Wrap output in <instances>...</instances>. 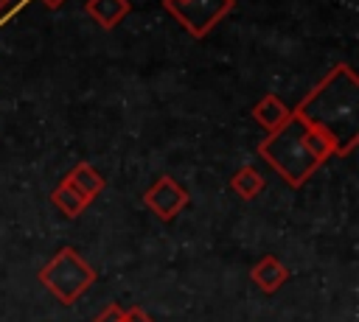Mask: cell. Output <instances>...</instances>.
Masks as SVG:
<instances>
[{
	"instance_id": "7a4b0ae2",
	"label": "cell",
	"mask_w": 359,
	"mask_h": 322,
	"mask_svg": "<svg viewBox=\"0 0 359 322\" xmlns=\"http://www.w3.org/2000/svg\"><path fill=\"white\" fill-rule=\"evenodd\" d=\"M258 157L286 185L300 188L328 157H334V146L320 129L292 112L280 129H275L258 143Z\"/></svg>"
},
{
	"instance_id": "8992f818",
	"label": "cell",
	"mask_w": 359,
	"mask_h": 322,
	"mask_svg": "<svg viewBox=\"0 0 359 322\" xmlns=\"http://www.w3.org/2000/svg\"><path fill=\"white\" fill-rule=\"evenodd\" d=\"M252 283L264 291V294H275L286 280H289V269L275 258V255H264L252 269H250Z\"/></svg>"
},
{
	"instance_id": "7c38bea8",
	"label": "cell",
	"mask_w": 359,
	"mask_h": 322,
	"mask_svg": "<svg viewBox=\"0 0 359 322\" xmlns=\"http://www.w3.org/2000/svg\"><path fill=\"white\" fill-rule=\"evenodd\" d=\"M121 316H123V308H121L118 302H109L93 322H121Z\"/></svg>"
},
{
	"instance_id": "277c9868",
	"label": "cell",
	"mask_w": 359,
	"mask_h": 322,
	"mask_svg": "<svg viewBox=\"0 0 359 322\" xmlns=\"http://www.w3.org/2000/svg\"><path fill=\"white\" fill-rule=\"evenodd\" d=\"M163 8L194 39H202L236 8V0H163Z\"/></svg>"
},
{
	"instance_id": "8fae6325",
	"label": "cell",
	"mask_w": 359,
	"mask_h": 322,
	"mask_svg": "<svg viewBox=\"0 0 359 322\" xmlns=\"http://www.w3.org/2000/svg\"><path fill=\"white\" fill-rule=\"evenodd\" d=\"M230 188H233L244 202H250V199H255V196L264 190V176H261L252 165H244V168H238V171L233 174Z\"/></svg>"
},
{
	"instance_id": "30bf717a",
	"label": "cell",
	"mask_w": 359,
	"mask_h": 322,
	"mask_svg": "<svg viewBox=\"0 0 359 322\" xmlns=\"http://www.w3.org/2000/svg\"><path fill=\"white\" fill-rule=\"evenodd\" d=\"M50 202H53V204H56V207H59V210H62L67 218L81 216V213H84V207L90 204V202H87L81 193H76V190H73V188H70L65 179H62V182H59V185L50 190Z\"/></svg>"
},
{
	"instance_id": "ba28073f",
	"label": "cell",
	"mask_w": 359,
	"mask_h": 322,
	"mask_svg": "<svg viewBox=\"0 0 359 322\" xmlns=\"http://www.w3.org/2000/svg\"><path fill=\"white\" fill-rule=\"evenodd\" d=\"M289 115H292V109L278 98V95H264L255 106H252V118L266 129V134H272L275 129H280L286 120H289Z\"/></svg>"
},
{
	"instance_id": "5b68a950",
	"label": "cell",
	"mask_w": 359,
	"mask_h": 322,
	"mask_svg": "<svg viewBox=\"0 0 359 322\" xmlns=\"http://www.w3.org/2000/svg\"><path fill=\"white\" fill-rule=\"evenodd\" d=\"M191 202L188 190L174 179V176H160L146 193H143V204L160 218V221H171L180 216V210H185Z\"/></svg>"
},
{
	"instance_id": "4fadbf2b",
	"label": "cell",
	"mask_w": 359,
	"mask_h": 322,
	"mask_svg": "<svg viewBox=\"0 0 359 322\" xmlns=\"http://www.w3.org/2000/svg\"><path fill=\"white\" fill-rule=\"evenodd\" d=\"M121 322H154L143 308H123V316H121Z\"/></svg>"
},
{
	"instance_id": "5bb4252c",
	"label": "cell",
	"mask_w": 359,
	"mask_h": 322,
	"mask_svg": "<svg viewBox=\"0 0 359 322\" xmlns=\"http://www.w3.org/2000/svg\"><path fill=\"white\" fill-rule=\"evenodd\" d=\"M42 3H45V6H48V8H59V6H62V3H65V0H42Z\"/></svg>"
},
{
	"instance_id": "9c48e42d",
	"label": "cell",
	"mask_w": 359,
	"mask_h": 322,
	"mask_svg": "<svg viewBox=\"0 0 359 322\" xmlns=\"http://www.w3.org/2000/svg\"><path fill=\"white\" fill-rule=\"evenodd\" d=\"M84 8L101 28L112 31L129 14V0H87Z\"/></svg>"
},
{
	"instance_id": "9a60e30c",
	"label": "cell",
	"mask_w": 359,
	"mask_h": 322,
	"mask_svg": "<svg viewBox=\"0 0 359 322\" xmlns=\"http://www.w3.org/2000/svg\"><path fill=\"white\" fill-rule=\"evenodd\" d=\"M8 3H11V0H0V11H3V8L8 6Z\"/></svg>"
},
{
	"instance_id": "52a82bcc",
	"label": "cell",
	"mask_w": 359,
	"mask_h": 322,
	"mask_svg": "<svg viewBox=\"0 0 359 322\" xmlns=\"http://www.w3.org/2000/svg\"><path fill=\"white\" fill-rule=\"evenodd\" d=\"M65 182L76 190V193H81L87 202H93L101 190H104V176L90 165V162H76L70 171H67V176H65Z\"/></svg>"
},
{
	"instance_id": "3957f363",
	"label": "cell",
	"mask_w": 359,
	"mask_h": 322,
	"mask_svg": "<svg viewBox=\"0 0 359 322\" xmlns=\"http://www.w3.org/2000/svg\"><path fill=\"white\" fill-rule=\"evenodd\" d=\"M39 283L62 302V305H73L93 283H95V269L73 249V246H62L42 269H39Z\"/></svg>"
},
{
	"instance_id": "6da1fadb",
	"label": "cell",
	"mask_w": 359,
	"mask_h": 322,
	"mask_svg": "<svg viewBox=\"0 0 359 322\" xmlns=\"http://www.w3.org/2000/svg\"><path fill=\"white\" fill-rule=\"evenodd\" d=\"M292 112L320 129L337 157H345L359 143V78L348 64H337Z\"/></svg>"
}]
</instances>
